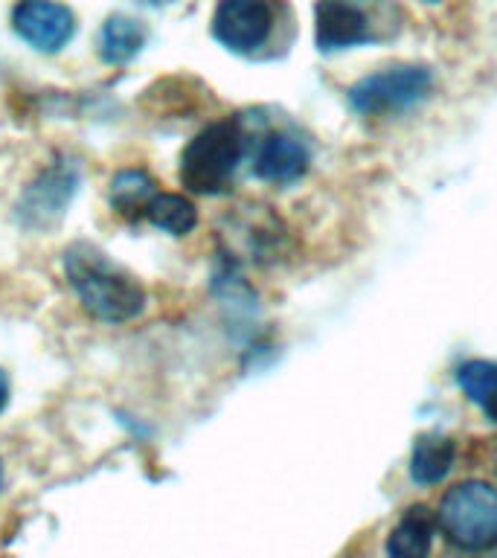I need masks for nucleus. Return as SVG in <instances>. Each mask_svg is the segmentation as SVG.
<instances>
[{
	"label": "nucleus",
	"mask_w": 497,
	"mask_h": 558,
	"mask_svg": "<svg viewBox=\"0 0 497 558\" xmlns=\"http://www.w3.org/2000/svg\"><path fill=\"white\" fill-rule=\"evenodd\" d=\"M12 29L33 50L52 56L73 41L76 15L59 0H17L12 9Z\"/></svg>",
	"instance_id": "6e6552de"
},
{
	"label": "nucleus",
	"mask_w": 497,
	"mask_h": 558,
	"mask_svg": "<svg viewBox=\"0 0 497 558\" xmlns=\"http://www.w3.org/2000/svg\"><path fill=\"white\" fill-rule=\"evenodd\" d=\"M436 530H439L436 512H431L425 504H413L392 526L390 538H387V553L392 558H425L434 547Z\"/></svg>",
	"instance_id": "9d476101"
},
{
	"label": "nucleus",
	"mask_w": 497,
	"mask_h": 558,
	"mask_svg": "<svg viewBox=\"0 0 497 558\" xmlns=\"http://www.w3.org/2000/svg\"><path fill=\"white\" fill-rule=\"evenodd\" d=\"M9 375L3 373V369H0V413H3V410H7V404H9Z\"/></svg>",
	"instance_id": "dca6fc26"
},
{
	"label": "nucleus",
	"mask_w": 497,
	"mask_h": 558,
	"mask_svg": "<svg viewBox=\"0 0 497 558\" xmlns=\"http://www.w3.org/2000/svg\"><path fill=\"white\" fill-rule=\"evenodd\" d=\"M457 384L471 404L483 410L488 422H497V364L495 361H465L457 366Z\"/></svg>",
	"instance_id": "ddd939ff"
},
{
	"label": "nucleus",
	"mask_w": 497,
	"mask_h": 558,
	"mask_svg": "<svg viewBox=\"0 0 497 558\" xmlns=\"http://www.w3.org/2000/svg\"><path fill=\"white\" fill-rule=\"evenodd\" d=\"M277 29L274 0H218L213 12V38L235 56L265 50Z\"/></svg>",
	"instance_id": "0eeeda50"
},
{
	"label": "nucleus",
	"mask_w": 497,
	"mask_h": 558,
	"mask_svg": "<svg viewBox=\"0 0 497 558\" xmlns=\"http://www.w3.org/2000/svg\"><path fill=\"white\" fill-rule=\"evenodd\" d=\"M457 460V445L443 434H422L410 453V477L419 486H436L443 483Z\"/></svg>",
	"instance_id": "9b49d317"
},
{
	"label": "nucleus",
	"mask_w": 497,
	"mask_h": 558,
	"mask_svg": "<svg viewBox=\"0 0 497 558\" xmlns=\"http://www.w3.org/2000/svg\"><path fill=\"white\" fill-rule=\"evenodd\" d=\"M157 195V183L143 169H125L111 181V207L129 221L146 216L148 201Z\"/></svg>",
	"instance_id": "4468645a"
},
{
	"label": "nucleus",
	"mask_w": 497,
	"mask_h": 558,
	"mask_svg": "<svg viewBox=\"0 0 497 558\" xmlns=\"http://www.w3.org/2000/svg\"><path fill=\"white\" fill-rule=\"evenodd\" d=\"M148 225H155L157 230H163L169 235H186L198 225V209L190 198L174 195V192H157L155 198L148 201L146 216Z\"/></svg>",
	"instance_id": "2eb2a0df"
},
{
	"label": "nucleus",
	"mask_w": 497,
	"mask_h": 558,
	"mask_svg": "<svg viewBox=\"0 0 497 558\" xmlns=\"http://www.w3.org/2000/svg\"><path fill=\"white\" fill-rule=\"evenodd\" d=\"M244 129L239 120H218L198 131L181 155V183L195 195H221L230 190L242 163Z\"/></svg>",
	"instance_id": "f03ea898"
},
{
	"label": "nucleus",
	"mask_w": 497,
	"mask_h": 558,
	"mask_svg": "<svg viewBox=\"0 0 497 558\" xmlns=\"http://www.w3.org/2000/svg\"><path fill=\"white\" fill-rule=\"evenodd\" d=\"M0 488H3V460H0Z\"/></svg>",
	"instance_id": "a211bd4d"
},
{
	"label": "nucleus",
	"mask_w": 497,
	"mask_h": 558,
	"mask_svg": "<svg viewBox=\"0 0 497 558\" xmlns=\"http://www.w3.org/2000/svg\"><path fill=\"white\" fill-rule=\"evenodd\" d=\"M390 0H317L314 3V41L320 52H343L381 41V9Z\"/></svg>",
	"instance_id": "423d86ee"
},
{
	"label": "nucleus",
	"mask_w": 497,
	"mask_h": 558,
	"mask_svg": "<svg viewBox=\"0 0 497 558\" xmlns=\"http://www.w3.org/2000/svg\"><path fill=\"white\" fill-rule=\"evenodd\" d=\"M495 471H497V465H495Z\"/></svg>",
	"instance_id": "aec40b11"
},
{
	"label": "nucleus",
	"mask_w": 497,
	"mask_h": 558,
	"mask_svg": "<svg viewBox=\"0 0 497 558\" xmlns=\"http://www.w3.org/2000/svg\"><path fill=\"white\" fill-rule=\"evenodd\" d=\"M143 3H148V7H169L174 0H143Z\"/></svg>",
	"instance_id": "f3484780"
},
{
	"label": "nucleus",
	"mask_w": 497,
	"mask_h": 558,
	"mask_svg": "<svg viewBox=\"0 0 497 558\" xmlns=\"http://www.w3.org/2000/svg\"><path fill=\"white\" fill-rule=\"evenodd\" d=\"M436 523L448 544L465 553L497 547V488L486 480H462L439 500Z\"/></svg>",
	"instance_id": "7ed1b4c3"
},
{
	"label": "nucleus",
	"mask_w": 497,
	"mask_h": 558,
	"mask_svg": "<svg viewBox=\"0 0 497 558\" xmlns=\"http://www.w3.org/2000/svg\"><path fill=\"white\" fill-rule=\"evenodd\" d=\"M146 26L129 15H111L99 29V56L105 64H129L146 47Z\"/></svg>",
	"instance_id": "f8f14e48"
},
{
	"label": "nucleus",
	"mask_w": 497,
	"mask_h": 558,
	"mask_svg": "<svg viewBox=\"0 0 497 558\" xmlns=\"http://www.w3.org/2000/svg\"><path fill=\"white\" fill-rule=\"evenodd\" d=\"M64 277L78 303L99 323H129L146 308V288L96 244L76 242L64 251Z\"/></svg>",
	"instance_id": "f257e3e1"
},
{
	"label": "nucleus",
	"mask_w": 497,
	"mask_h": 558,
	"mask_svg": "<svg viewBox=\"0 0 497 558\" xmlns=\"http://www.w3.org/2000/svg\"><path fill=\"white\" fill-rule=\"evenodd\" d=\"M253 172L259 181L268 183H294L308 172V151L296 137L286 131H274L262 140L259 151H256V163Z\"/></svg>",
	"instance_id": "1a4fd4ad"
},
{
	"label": "nucleus",
	"mask_w": 497,
	"mask_h": 558,
	"mask_svg": "<svg viewBox=\"0 0 497 558\" xmlns=\"http://www.w3.org/2000/svg\"><path fill=\"white\" fill-rule=\"evenodd\" d=\"M434 73L425 64H392L387 70H375L369 76L357 78L349 87L352 111L364 117H384V113L408 111L431 94Z\"/></svg>",
	"instance_id": "39448f33"
},
{
	"label": "nucleus",
	"mask_w": 497,
	"mask_h": 558,
	"mask_svg": "<svg viewBox=\"0 0 497 558\" xmlns=\"http://www.w3.org/2000/svg\"><path fill=\"white\" fill-rule=\"evenodd\" d=\"M422 3H439V0H422Z\"/></svg>",
	"instance_id": "6ab92c4d"
},
{
	"label": "nucleus",
	"mask_w": 497,
	"mask_h": 558,
	"mask_svg": "<svg viewBox=\"0 0 497 558\" xmlns=\"http://www.w3.org/2000/svg\"><path fill=\"white\" fill-rule=\"evenodd\" d=\"M78 183H82L78 163H73L70 157H56L50 166H44L17 198L15 216L21 227L33 230V233L56 230L70 213Z\"/></svg>",
	"instance_id": "20e7f679"
}]
</instances>
